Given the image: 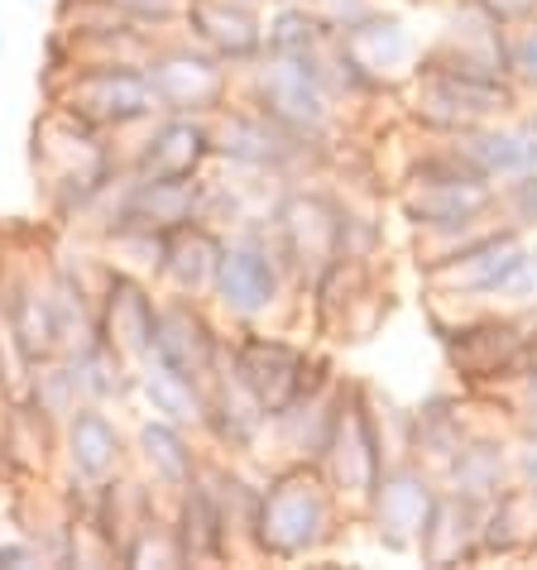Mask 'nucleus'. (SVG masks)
Returning <instances> with one entry per match:
<instances>
[{
    "label": "nucleus",
    "mask_w": 537,
    "mask_h": 570,
    "mask_svg": "<svg viewBox=\"0 0 537 570\" xmlns=\"http://www.w3.org/2000/svg\"><path fill=\"white\" fill-rule=\"evenodd\" d=\"M260 547L274 551V557H303L318 542H326L331 532V494L318 474L293 470L268 489L260 503Z\"/></svg>",
    "instance_id": "1"
},
{
    "label": "nucleus",
    "mask_w": 537,
    "mask_h": 570,
    "mask_svg": "<svg viewBox=\"0 0 537 570\" xmlns=\"http://www.w3.org/2000/svg\"><path fill=\"white\" fill-rule=\"evenodd\" d=\"M159 106L149 72H135L130 62H101V68L77 72L62 91V110H72L87 125H130L145 120Z\"/></svg>",
    "instance_id": "2"
},
{
    "label": "nucleus",
    "mask_w": 537,
    "mask_h": 570,
    "mask_svg": "<svg viewBox=\"0 0 537 570\" xmlns=\"http://www.w3.org/2000/svg\"><path fill=\"white\" fill-rule=\"evenodd\" d=\"M514 97L504 91L495 77H470L456 68H437L428 62L418 82V116L428 125H441V130H476L480 120H489L495 110H504Z\"/></svg>",
    "instance_id": "3"
},
{
    "label": "nucleus",
    "mask_w": 537,
    "mask_h": 570,
    "mask_svg": "<svg viewBox=\"0 0 537 570\" xmlns=\"http://www.w3.org/2000/svg\"><path fill=\"white\" fill-rule=\"evenodd\" d=\"M35 164L49 168L53 187H68L77 197H87L91 187L106 178V154L97 139H91V125L77 120L72 110L49 116L43 130H35Z\"/></svg>",
    "instance_id": "4"
},
{
    "label": "nucleus",
    "mask_w": 537,
    "mask_h": 570,
    "mask_svg": "<svg viewBox=\"0 0 537 570\" xmlns=\"http://www.w3.org/2000/svg\"><path fill=\"white\" fill-rule=\"evenodd\" d=\"M279 230H283V249L289 259L303 268L307 278H326L331 264L345 249V216L322 197L297 193L279 207Z\"/></svg>",
    "instance_id": "5"
},
{
    "label": "nucleus",
    "mask_w": 537,
    "mask_h": 570,
    "mask_svg": "<svg viewBox=\"0 0 537 570\" xmlns=\"http://www.w3.org/2000/svg\"><path fill=\"white\" fill-rule=\"evenodd\" d=\"M260 110L274 116L279 125L307 135V130H322L326 120V91H322V77L312 68V58H297V53H274L260 72Z\"/></svg>",
    "instance_id": "6"
},
{
    "label": "nucleus",
    "mask_w": 537,
    "mask_h": 570,
    "mask_svg": "<svg viewBox=\"0 0 537 570\" xmlns=\"http://www.w3.org/2000/svg\"><path fill=\"white\" fill-rule=\"evenodd\" d=\"M235 379L255 393L268 417H279L283 407L297 403L312 389L307 384V355L293 351L289 341H268V336H255L235 351Z\"/></svg>",
    "instance_id": "7"
},
{
    "label": "nucleus",
    "mask_w": 537,
    "mask_h": 570,
    "mask_svg": "<svg viewBox=\"0 0 537 570\" xmlns=\"http://www.w3.org/2000/svg\"><path fill=\"white\" fill-rule=\"evenodd\" d=\"M197 207H202V187L193 178H139L135 193L120 202L116 230L168 235L178 226H193Z\"/></svg>",
    "instance_id": "8"
},
{
    "label": "nucleus",
    "mask_w": 537,
    "mask_h": 570,
    "mask_svg": "<svg viewBox=\"0 0 537 570\" xmlns=\"http://www.w3.org/2000/svg\"><path fill=\"white\" fill-rule=\"evenodd\" d=\"M437 509L432 484L418 470H389L374 484V518H379V537L389 547H413L428 532V518Z\"/></svg>",
    "instance_id": "9"
},
{
    "label": "nucleus",
    "mask_w": 537,
    "mask_h": 570,
    "mask_svg": "<svg viewBox=\"0 0 537 570\" xmlns=\"http://www.w3.org/2000/svg\"><path fill=\"white\" fill-rule=\"evenodd\" d=\"M326 451H331V461H336L341 494L374 499V484H379V474H384V465H379V441H374V426L360 403H351V407L341 403L336 432H331Z\"/></svg>",
    "instance_id": "10"
},
{
    "label": "nucleus",
    "mask_w": 537,
    "mask_h": 570,
    "mask_svg": "<svg viewBox=\"0 0 537 570\" xmlns=\"http://www.w3.org/2000/svg\"><path fill=\"white\" fill-rule=\"evenodd\" d=\"M154 97L168 110H207L226 97V72L216 68V58L202 53H164L149 62Z\"/></svg>",
    "instance_id": "11"
},
{
    "label": "nucleus",
    "mask_w": 537,
    "mask_h": 570,
    "mask_svg": "<svg viewBox=\"0 0 537 570\" xmlns=\"http://www.w3.org/2000/svg\"><path fill=\"white\" fill-rule=\"evenodd\" d=\"M216 293L221 303L241 316H255L274 303L279 293V268L260 245H221L216 264Z\"/></svg>",
    "instance_id": "12"
},
{
    "label": "nucleus",
    "mask_w": 537,
    "mask_h": 570,
    "mask_svg": "<svg viewBox=\"0 0 537 570\" xmlns=\"http://www.w3.org/2000/svg\"><path fill=\"white\" fill-rule=\"evenodd\" d=\"M154 355H159L168 370L202 379L216 360V336L187 303H173L159 312V322H154Z\"/></svg>",
    "instance_id": "13"
},
{
    "label": "nucleus",
    "mask_w": 537,
    "mask_h": 570,
    "mask_svg": "<svg viewBox=\"0 0 537 570\" xmlns=\"http://www.w3.org/2000/svg\"><path fill=\"white\" fill-rule=\"evenodd\" d=\"M154 322H159L154 297H145V288H139L135 278H110L106 316H101L106 351H116V355H149L154 351Z\"/></svg>",
    "instance_id": "14"
},
{
    "label": "nucleus",
    "mask_w": 537,
    "mask_h": 570,
    "mask_svg": "<svg viewBox=\"0 0 537 570\" xmlns=\"http://www.w3.org/2000/svg\"><path fill=\"white\" fill-rule=\"evenodd\" d=\"M341 58L351 62V72L360 82H374V77H384L389 68H403L413 58V39H408V29L399 20L365 14L360 24L341 29Z\"/></svg>",
    "instance_id": "15"
},
{
    "label": "nucleus",
    "mask_w": 537,
    "mask_h": 570,
    "mask_svg": "<svg viewBox=\"0 0 537 570\" xmlns=\"http://www.w3.org/2000/svg\"><path fill=\"white\" fill-rule=\"evenodd\" d=\"M461 164L476 173V178H518V173L537 168V139L518 135V130H461L451 149Z\"/></svg>",
    "instance_id": "16"
},
{
    "label": "nucleus",
    "mask_w": 537,
    "mask_h": 570,
    "mask_svg": "<svg viewBox=\"0 0 537 570\" xmlns=\"http://www.w3.org/2000/svg\"><path fill=\"white\" fill-rule=\"evenodd\" d=\"M187 24L193 35L221 58H250L260 49V24L255 14L235 0H187Z\"/></svg>",
    "instance_id": "17"
},
{
    "label": "nucleus",
    "mask_w": 537,
    "mask_h": 570,
    "mask_svg": "<svg viewBox=\"0 0 537 570\" xmlns=\"http://www.w3.org/2000/svg\"><path fill=\"white\" fill-rule=\"evenodd\" d=\"M293 139H297V130H289V125H279L274 116L255 110V116H231L216 149H226L231 158H241L250 168H283L297 154Z\"/></svg>",
    "instance_id": "18"
},
{
    "label": "nucleus",
    "mask_w": 537,
    "mask_h": 570,
    "mask_svg": "<svg viewBox=\"0 0 537 570\" xmlns=\"http://www.w3.org/2000/svg\"><path fill=\"white\" fill-rule=\"evenodd\" d=\"M456 336L461 341H451V360H456V370H466L470 379L504 374L533 345L528 336H518L514 322H480V326L456 331Z\"/></svg>",
    "instance_id": "19"
},
{
    "label": "nucleus",
    "mask_w": 537,
    "mask_h": 570,
    "mask_svg": "<svg viewBox=\"0 0 537 570\" xmlns=\"http://www.w3.org/2000/svg\"><path fill=\"white\" fill-rule=\"evenodd\" d=\"M212 154V135L197 120H168L139 154V178H193Z\"/></svg>",
    "instance_id": "20"
},
{
    "label": "nucleus",
    "mask_w": 537,
    "mask_h": 570,
    "mask_svg": "<svg viewBox=\"0 0 537 570\" xmlns=\"http://www.w3.org/2000/svg\"><path fill=\"white\" fill-rule=\"evenodd\" d=\"M216 264H221V245L202 226L168 230V240H164V274L178 283L183 293L212 288V283H216Z\"/></svg>",
    "instance_id": "21"
},
{
    "label": "nucleus",
    "mask_w": 537,
    "mask_h": 570,
    "mask_svg": "<svg viewBox=\"0 0 537 570\" xmlns=\"http://www.w3.org/2000/svg\"><path fill=\"white\" fill-rule=\"evenodd\" d=\"M68 455H72L77 474H87V480H106V474L120 465V432L101 413L77 407V417L68 426Z\"/></svg>",
    "instance_id": "22"
},
{
    "label": "nucleus",
    "mask_w": 537,
    "mask_h": 570,
    "mask_svg": "<svg viewBox=\"0 0 537 570\" xmlns=\"http://www.w3.org/2000/svg\"><path fill=\"white\" fill-rule=\"evenodd\" d=\"M139 384H145L149 403H154V413H164L173 426L207 417V403L197 399V379H187V374H178V370H168L159 355H154V364H149L145 374H139Z\"/></svg>",
    "instance_id": "23"
},
{
    "label": "nucleus",
    "mask_w": 537,
    "mask_h": 570,
    "mask_svg": "<svg viewBox=\"0 0 537 570\" xmlns=\"http://www.w3.org/2000/svg\"><path fill=\"white\" fill-rule=\"evenodd\" d=\"M139 446H145V461L154 465V474H159L164 484L173 489H193V451L183 446L178 426L173 422H145V432H139Z\"/></svg>",
    "instance_id": "24"
},
{
    "label": "nucleus",
    "mask_w": 537,
    "mask_h": 570,
    "mask_svg": "<svg viewBox=\"0 0 537 570\" xmlns=\"http://www.w3.org/2000/svg\"><path fill=\"white\" fill-rule=\"evenodd\" d=\"M183 561H202V557H221V513L207 489L193 484V494L183 503Z\"/></svg>",
    "instance_id": "25"
},
{
    "label": "nucleus",
    "mask_w": 537,
    "mask_h": 570,
    "mask_svg": "<svg viewBox=\"0 0 537 570\" xmlns=\"http://www.w3.org/2000/svg\"><path fill=\"white\" fill-rule=\"evenodd\" d=\"M10 331L20 341L25 355H53L58 351V326H53V297H39V293H20L10 316Z\"/></svg>",
    "instance_id": "26"
},
{
    "label": "nucleus",
    "mask_w": 537,
    "mask_h": 570,
    "mask_svg": "<svg viewBox=\"0 0 537 570\" xmlns=\"http://www.w3.org/2000/svg\"><path fill=\"white\" fill-rule=\"evenodd\" d=\"M322 14H307L303 6H283L274 14V29H268V49L274 53H297V58H307L312 49H318V39H322Z\"/></svg>",
    "instance_id": "27"
},
{
    "label": "nucleus",
    "mask_w": 537,
    "mask_h": 570,
    "mask_svg": "<svg viewBox=\"0 0 537 570\" xmlns=\"http://www.w3.org/2000/svg\"><path fill=\"white\" fill-rule=\"evenodd\" d=\"M499 451L489 446H461V455H456V489L451 494H466V499H485L499 489Z\"/></svg>",
    "instance_id": "28"
},
{
    "label": "nucleus",
    "mask_w": 537,
    "mask_h": 570,
    "mask_svg": "<svg viewBox=\"0 0 537 570\" xmlns=\"http://www.w3.org/2000/svg\"><path fill=\"white\" fill-rule=\"evenodd\" d=\"M504 72L524 87H537V20H524L518 35H504Z\"/></svg>",
    "instance_id": "29"
},
{
    "label": "nucleus",
    "mask_w": 537,
    "mask_h": 570,
    "mask_svg": "<svg viewBox=\"0 0 537 570\" xmlns=\"http://www.w3.org/2000/svg\"><path fill=\"white\" fill-rule=\"evenodd\" d=\"M125 20H168L183 10V0H110Z\"/></svg>",
    "instance_id": "30"
},
{
    "label": "nucleus",
    "mask_w": 537,
    "mask_h": 570,
    "mask_svg": "<svg viewBox=\"0 0 537 570\" xmlns=\"http://www.w3.org/2000/svg\"><path fill=\"white\" fill-rule=\"evenodd\" d=\"M509 207H514V216L524 220H537V168L533 173H518V183L509 187Z\"/></svg>",
    "instance_id": "31"
},
{
    "label": "nucleus",
    "mask_w": 537,
    "mask_h": 570,
    "mask_svg": "<svg viewBox=\"0 0 537 570\" xmlns=\"http://www.w3.org/2000/svg\"><path fill=\"white\" fill-rule=\"evenodd\" d=\"M480 6L504 24V20H528V14L537 10V0H480Z\"/></svg>",
    "instance_id": "32"
},
{
    "label": "nucleus",
    "mask_w": 537,
    "mask_h": 570,
    "mask_svg": "<svg viewBox=\"0 0 537 570\" xmlns=\"http://www.w3.org/2000/svg\"><path fill=\"white\" fill-rule=\"evenodd\" d=\"M0 561H14V566H20V561H35V551H29V547H0Z\"/></svg>",
    "instance_id": "33"
}]
</instances>
